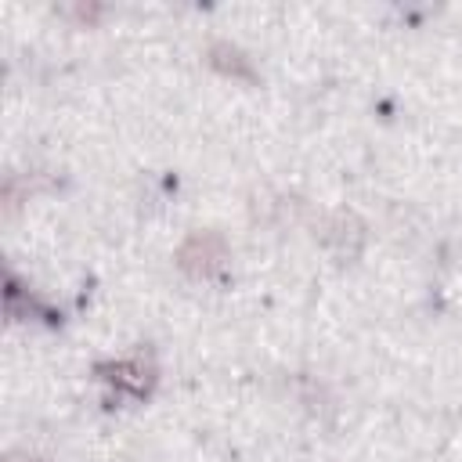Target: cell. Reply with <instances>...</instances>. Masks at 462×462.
Segmentation results:
<instances>
[{"label": "cell", "instance_id": "obj_1", "mask_svg": "<svg viewBox=\"0 0 462 462\" xmlns=\"http://www.w3.org/2000/svg\"><path fill=\"white\" fill-rule=\"evenodd\" d=\"M224 256H227V245H224V238L213 235V231H195V235L177 249V263H180L188 274H199V278L213 274V271L224 263Z\"/></svg>", "mask_w": 462, "mask_h": 462}, {"label": "cell", "instance_id": "obj_2", "mask_svg": "<svg viewBox=\"0 0 462 462\" xmlns=\"http://www.w3.org/2000/svg\"><path fill=\"white\" fill-rule=\"evenodd\" d=\"M101 372H108V379H112L116 386H126V390H134V393H148V386L155 383V368H152L148 361H141V357L108 365V368H101Z\"/></svg>", "mask_w": 462, "mask_h": 462}, {"label": "cell", "instance_id": "obj_3", "mask_svg": "<svg viewBox=\"0 0 462 462\" xmlns=\"http://www.w3.org/2000/svg\"><path fill=\"white\" fill-rule=\"evenodd\" d=\"M209 61L220 69V72H231V76H242V79H253V65L245 61V54L238 51V47H231V43H213L209 47Z\"/></svg>", "mask_w": 462, "mask_h": 462}, {"label": "cell", "instance_id": "obj_4", "mask_svg": "<svg viewBox=\"0 0 462 462\" xmlns=\"http://www.w3.org/2000/svg\"><path fill=\"white\" fill-rule=\"evenodd\" d=\"M7 462H40V458H29V455H7Z\"/></svg>", "mask_w": 462, "mask_h": 462}]
</instances>
